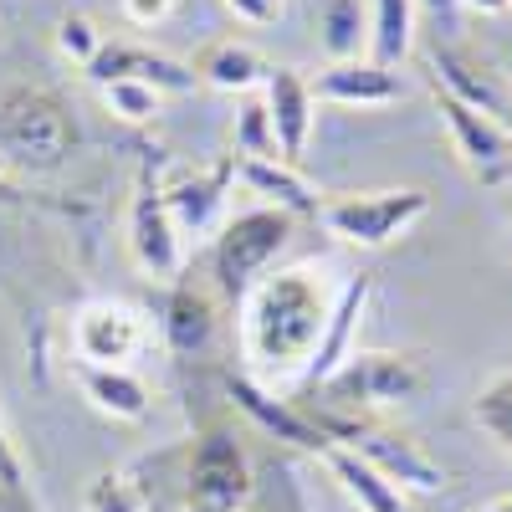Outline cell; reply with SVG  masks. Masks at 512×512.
Masks as SVG:
<instances>
[{"mask_svg": "<svg viewBox=\"0 0 512 512\" xmlns=\"http://www.w3.org/2000/svg\"><path fill=\"white\" fill-rule=\"evenodd\" d=\"M82 77L108 88V82H149L154 93H195V72L190 62H175L139 41H103L98 57L82 67Z\"/></svg>", "mask_w": 512, "mask_h": 512, "instance_id": "5bb4252c", "label": "cell"}, {"mask_svg": "<svg viewBox=\"0 0 512 512\" xmlns=\"http://www.w3.org/2000/svg\"><path fill=\"white\" fill-rule=\"evenodd\" d=\"M267 88V118H272V139H277V159L282 164H303L308 139H313V88L297 67H272V77L262 82Z\"/></svg>", "mask_w": 512, "mask_h": 512, "instance_id": "9a60e30c", "label": "cell"}, {"mask_svg": "<svg viewBox=\"0 0 512 512\" xmlns=\"http://www.w3.org/2000/svg\"><path fill=\"white\" fill-rule=\"evenodd\" d=\"M236 154H277V139H272V118H267V103L251 98L236 118Z\"/></svg>", "mask_w": 512, "mask_h": 512, "instance_id": "83f0119b", "label": "cell"}, {"mask_svg": "<svg viewBox=\"0 0 512 512\" xmlns=\"http://www.w3.org/2000/svg\"><path fill=\"white\" fill-rule=\"evenodd\" d=\"M415 16V0H369V62L395 72L415 47Z\"/></svg>", "mask_w": 512, "mask_h": 512, "instance_id": "7402d4cb", "label": "cell"}, {"mask_svg": "<svg viewBox=\"0 0 512 512\" xmlns=\"http://www.w3.org/2000/svg\"><path fill=\"white\" fill-rule=\"evenodd\" d=\"M333 303H338V292L313 267L267 272L236 303L246 364L262 379H282V374L308 379V364H313L323 333H328Z\"/></svg>", "mask_w": 512, "mask_h": 512, "instance_id": "6da1fadb", "label": "cell"}, {"mask_svg": "<svg viewBox=\"0 0 512 512\" xmlns=\"http://www.w3.org/2000/svg\"><path fill=\"white\" fill-rule=\"evenodd\" d=\"M169 11H175V0H123V16L134 26H159Z\"/></svg>", "mask_w": 512, "mask_h": 512, "instance_id": "4dcf8cb0", "label": "cell"}, {"mask_svg": "<svg viewBox=\"0 0 512 512\" xmlns=\"http://www.w3.org/2000/svg\"><path fill=\"white\" fill-rule=\"evenodd\" d=\"M313 415V410H308ZM323 425V436L359 451L379 477H390L400 492H441L446 487V466L431 461V451H425L415 436L405 431H390V425H379L369 415H313Z\"/></svg>", "mask_w": 512, "mask_h": 512, "instance_id": "8992f818", "label": "cell"}, {"mask_svg": "<svg viewBox=\"0 0 512 512\" xmlns=\"http://www.w3.org/2000/svg\"><path fill=\"white\" fill-rule=\"evenodd\" d=\"M226 11H231L236 21H246V26H272V21L282 16L272 0H226Z\"/></svg>", "mask_w": 512, "mask_h": 512, "instance_id": "f546056e", "label": "cell"}, {"mask_svg": "<svg viewBox=\"0 0 512 512\" xmlns=\"http://www.w3.org/2000/svg\"><path fill=\"white\" fill-rule=\"evenodd\" d=\"M415 11H425L436 26H446V36L456 31V0H415Z\"/></svg>", "mask_w": 512, "mask_h": 512, "instance_id": "1f68e13d", "label": "cell"}, {"mask_svg": "<svg viewBox=\"0 0 512 512\" xmlns=\"http://www.w3.org/2000/svg\"><path fill=\"white\" fill-rule=\"evenodd\" d=\"M236 180V154L221 159L216 169H180L169 175L159 190H164V205H169V221H175L180 236H210L226 216V190Z\"/></svg>", "mask_w": 512, "mask_h": 512, "instance_id": "4fadbf2b", "label": "cell"}, {"mask_svg": "<svg viewBox=\"0 0 512 512\" xmlns=\"http://www.w3.org/2000/svg\"><path fill=\"white\" fill-rule=\"evenodd\" d=\"M128 256H134L139 272L164 277V282H175L185 272V236L169 221L164 190L149 169H139L134 200H128Z\"/></svg>", "mask_w": 512, "mask_h": 512, "instance_id": "30bf717a", "label": "cell"}, {"mask_svg": "<svg viewBox=\"0 0 512 512\" xmlns=\"http://www.w3.org/2000/svg\"><path fill=\"white\" fill-rule=\"evenodd\" d=\"M159 333L175 354H205L210 333H216V308H210V292H200L195 282H175L164 297L159 313Z\"/></svg>", "mask_w": 512, "mask_h": 512, "instance_id": "44dd1931", "label": "cell"}, {"mask_svg": "<svg viewBox=\"0 0 512 512\" xmlns=\"http://www.w3.org/2000/svg\"><path fill=\"white\" fill-rule=\"evenodd\" d=\"M425 72H431V88H441L456 103H466V108L497 118L502 128H512V88L482 52H472V47H461V41L446 36V41L431 47V57H425Z\"/></svg>", "mask_w": 512, "mask_h": 512, "instance_id": "9c48e42d", "label": "cell"}, {"mask_svg": "<svg viewBox=\"0 0 512 512\" xmlns=\"http://www.w3.org/2000/svg\"><path fill=\"white\" fill-rule=\"evenodd\" d=\"M251 502V461L246 446L210 425L190 446V512H241Z\"/></svg>", "mask_w": 512, "mask_h": 512, "instance_id": "ba28073f", "label": "cell"}, {"mask_svg": "<svg viewBox=\"0 0 512 512\" xmlns=\"http://www.w3.org/2000/svg\"><path fill=\"white\" fill-rule=\"evenodd\" d=\"M292 241V216L277 205H256V210H241L231 216L221 231H216V246H210V272H216V287L241 303V297L272 272V262L287 251Z\"/></svg>", "mask_w": 512, "mask_h": 512, "instance_id": "5b68a950", "label": "cell"}, {"mask_svg": "<svg viewBox=\"0 0 512 512\" xmlns=\"http://www.w3.org/2000/svg\"><path fill=\"white\" fill-rule=\"evenodd\" d=\"M190 72H195V82H205V88L256 93L272 77V62L256 47H246V41H210V47H200V57L190 62Z\"/></svg>", "mask_w": 512, "mask_h": 512, "instance_id": "ffe728a7", "label": "cell"}, {"mask_svg": "<svg viewBox=\"0 0 512 512\" xmlns=\"http://www.w3.org/2000/svg\"><path fill=\"white\" fill-rule=\"evenodd\" d=\"M313 98L323 103H344V108H384L405 98V77L379 67L369 57H349V62H328L308 77Z\"/></svg>", "mask_w": 512, "mask_h": 512, "instance_id": "2e32d148", "label": "cell"}, {"mask_svg": "<svg viewBox=\"0 0 512 512\" xmlns=\"http://www.w3.org/2000/svg\"><path fill=\"white\" fill-rule=\"evenodd\" d=\"M103 98L123 123H154L159 108H164V93H154L149 82H108Z\"/></svg>", "mask_w": 512, "mask_h": 512, "instance_id": "484cf974", "label": "cell"}, {"mask_svg": "<svg viewBox=\"0 0 512 512\" xmlns=\"http://www.w3.org/2000/svg\"><path fill=\"white\" fill-rule=\"evenodd\" d=\"M318 461L328 466V477L344 487L354 502H359V512H410V502H405V492L390 482V477H379L374 466L359 456V451H349V446H338V441H328L323 451H318Z\"/></svg>", "mask_w": 512, "mask_h": 512, "instance_id": "d6986e66", "label": "cell"}, {"mask_svg": "<svg viewBox=\"0 0 512 512\" xmlns=\"http://www.w3.org/2000/svg\"><path fill=\"white\" fill-rule=\"evenodd\" d=\"M456 6H466L472 16H507L512 0H456Z\"/></svg>", "mask_w": 512, "mask_h": 512, "instance_id": "d6a6232c", "label": "cell"}, {"mask_svg": "<svg viewBox=\"0 0 512 512\" xmlns=\"http://www.w3.org/2000/svg\"><path fill=\"white\" fill-rule=\"evenodd\" d=\"M431 216V190L420 185H395V190H338V195H318L313 221L338 236L344 246L359 251H379L400 241L415 221Z\"/></svg>", "mask_w": 512, "mask_h": 512, "instance_id": "277c9868", "label": "cell"}, {"mask_svg": "<svg viewBox=\"0 0 512 512\" xmlns=\"http://www.w3.org/2000/svg\"><path fill=\"white\" fill-rule=\"evenodd\" d=\"M6 195H11V190H6V185H0V200H6Z\"/></svg>", "mask_w": 512, "mask_h": 512, "instance_id": "e575fe53", "label": "cell"}, {"mask_svg": "<svg viewBox=\"0 0 512 512\" xmlns=\"http://www.w3.org/2000/svg\"><path fill=\"white\" fill-rule=\"evenodd\" d=\"M88 512H149V502H144V492L134 487V477L103 472V477H93V487H88Z\"/></svg>", "mask_w": 512, "mask_h": 512, "instance_id": "4316f807", "label": "cell"}, {"mask_svg": "<svg viewBox=\"0 0 512 512\" xmlns=\"http://www.w3.org/2000/svg\"><path fill=\"white\" fill-rule=\"evenodd\" d=\"M236 180L251 190V195H262L267 205L287 210V216H313L318 210V190L297 175V164H282L277 154H236Z\"/></svg>", "mask_w": 512, "mask_h": 512, "instance_id": "e0dca14e", "label": "cell"}, {"mask_svg": "<svg viewBox=\"0 0 512 512\" xmlns=\"http://www.w3.org/2000/svg\"><path fill=\"white\" fill-rule=\"evenodd\" d=\"M221 384H226V400L256 425V431H267V436H277V441H287V446H303V451H313V456L328 446L323 425H318L303 405L277 400L262 379H251V374H226Z\"/></svg>", "mask_w": 512, "mask_h": 512, "instance_id": "7c38bea8", "label": "cell"}, {"mask_svg": "<svg viewBox=\"0 0 512 512\" xmlns=\"http://www.w3.org/2000/svg\"><path fill=\"white\" fill-rule=\"evenodd\" d=\"M0 512H31V497H26V472H21V456L0 425Z\"/></svg>", "mask_w": 512, "mask_h": 512, "instance_id": "f1b7e54d", "label": "cell"}, {"mask_svg": "<svg viewBox=\"0 0 512 512\" xmlns=\"http://www.w3.org/2000/svg\"><path fill=\"white\" fill-rule=\"evenodd\" d=\"M72 379H77L82 400H88L98 415H108V420H144L149 405H154L149 384L134 369H98V364H77L72 359Z\"/></svg>", "mask_w": 512, "mask_h": 512, "instance_id": "ac0fdd59", "label": "cell"}, {"mask_svg": "<svg viewBox=\"0 0 512 512\" xmlns=\"http://www.w3.org/2000/svg\"><path fill=\"white\" fill-rule=\"evenodd\" d=\"M318 390L328 395L323 410L313 415H369V410H390V405H410L431 390V369L420 354H400V349H354L338 364Z\"/></svg>", "mask_w": 512, "mask_h": 512, "instance_id": "3957f363", "label": "cell"}, {"mask_svg": "<svg viewBox=\"0 0 512 512\" xmlns=\"http://www.w3.org/2000/svg\"><path fill=\"white\" fill-rule=\"evenodd\" d=\"M472 415H477L482 431L512 456V369H502V374H492V379L482 384Z\"/></svg>", "mask_w": 512, "mask_h": 512, "instance_id": "cb8c5ba5", "label": "cell"}, {"mask_svg": "<svg viewBox=\"0 0 512 512\" xmlns=\"http://www.w3.org/2000/svg\"><path fill=\"white\" fill-rule=\"evenodd\" d=\"M149 318L123 303V297H93L72 313V354L77 364H98V369H134V359L149 349Z\"/></svg>", "mask_w": 512, "mask_h": 512, "instance_id": "52a82bcc", "label": "cell"}, {"mask_svg": "<svg viewBox=\"0 0 512 512\" xmlns=\"http://www.w3.org/2000/svg\"><path fill=\"white\" fill-rule=\"evenodd\" d=\"M72 149H77V123L62 93L31 88V82H16V88L0 93V154L11 164L31 169V175H52L72 159Z\"/></svg>", "mask_w": 512, "mask_h": 512, "instance_id": "7a4b0ae2", "label": "cell"}, {"mask_svg": "<svg viewBox=\"0 0 512 512\" xmlns=\"http://www.w3.org/2000/svg\"><path fill=\"white\" fill-rule=\"evenodd\" d=\"M477 512H512V497H497V502H487V507H477Z\"/></svg>", "mask_w": 512, "mask_h": 512, "instance_id": "836d02e7", "label": "cell"}, {"mask_svg": "<svg viewBox=\"0 0 512 512\" xmlns=\"http://www.w3.org/2000/svg\"><path fill=\"white\" fill-rule=\"evenodd\" d=\"M103 31H98V21L88 16V11H67L62 21H57V52L67 57V62H77V67H88L93 57H98V47H103Z\"/></svg>", "mask_w": 512, "mask_h": 512, "instance_id": "d4e9b609", "label": "cell"}, {"mask_svg": "<svg viewBox=\"0 0 512 512\" xmlns=\"http://www.w3.org/2000/svg\"><path fill=\"white\" fill-rule=\"evenodd\" d=\"M313 21L328 62H349L369 41V6L364 0H313Z\"/></svg>", "mask_w": 512, "mask_h": 512, "instance_id": "603a6c76", "label": "cell"}, {"mask_svg": "<svg viewBox=\"0 0 512 512\" xmlns=\"http://www.w3.org/2000/svg\"><path fill=\"white\" fill-rule=\"evenodd\" d=\"M272 6H277V11H282V0H272Z\"/></svg>", "mask_w": 512, "mask_h": 512, "instance_id": "d590c367", "label": "cell"}, {"mask_svg": "<svg viewBox=\"0 0 512 512\" xmlns=\"http://www.w3.org/2000/svg\"><path fill=\"white\" fill-rule=\"evenodd\" d=\"M431 93H436L441 123H446V134H451L456 159L466 164V175L482 180V185H492V190L507 185V180H512V128H502L497 118L456 103V98L441 93V88H431Z\"/></svg>", "mask_w": 512, "mask_h": 512, "instance_id": "8fae6325", "label": "cell"}]
</instances>
